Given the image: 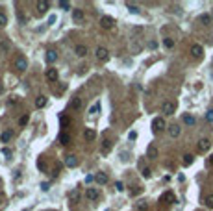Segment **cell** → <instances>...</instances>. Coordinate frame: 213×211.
Returning <instances> with one entry per match:
<instances>
[{"label": "cell", "instance_id": "obj_1", "mask_svg": "<svg viewBox=\"0 0 213 211\" xmlns=\"http://www.w3.org/2000/svg\"><path fill=\"white\" fill-rule=\"evenodd\" d=\"M13 65H15V69L17 70H26L28 69V61H26V58H22V56H19V58H15V61H13Z\"/></svg>", "mask_w": 213, "mask_h": 211}, {"label": "cell", "instance_id": "obj_2", "mask_svg": "<svg viewBox=\"0 0 213 211\" xmlns=\"http://www.w3.org/2000/svg\"><path fill=\"white\" fill-rule=\"evenodd\" d=\"M115 24V19L109 17V15H104V17H100V26H102L104 30H109L111 26Z\"/></svg>", "mask_w": 213, "mask_h": 211}, {"label": "cell", "instance_id": "obj_3", "mask_svg": "<svg viewBox=\"0 0 213 211\" xmlns=\"http://www.w3.org/2000/svg\"><path fill=\"white\" fill-rule=\"evenodd\" d=\"M152 130H154L156 133L161 132V130H165V120L161 119V117H156L154 120H152Z\"/></svg>", "mask_w": 213, "mask_h": 211}, {"label": "cell", "instance_id": "obj_4", "mask_svg": "<svg viewBox=\"0 0 213 211\" xmlns=\"http://www.w3.org/2000/svg\"><path fill=\"white\" fill-rule=\"evenodd\" d=\"M72 19H74V22H76V24L84 22V19H85V13H84V9H80V8L72 9Z\"/></svg>", "mask_w": 213, "mask_h": 211}, {"label": "cell", "instance_id": "obj_5", "mask_svg": "<svg viewBox=\"0 0 213 211\" xmlns=\"http://www.w3.org/2000/svg\"><path fill=\"white\" fill-rule=\"evenodd\" d=\"M96 58H98V61H108V58H109L108 48L98 47V48H96Z\"/></svg>", "mask_w": 213, "mask_h": 211}, {"label": "cell", "instance_id": "obj_6", "mask_svg": "<svg viewBox=\"0 0 213 211\" xmlns=\"http://www.w3.org/2000/svg\"><path fill=\"white\" fill-rule=\"evenodd\" d=\"M158 155H159V152H158V148H156V144H148V148H146V158L148 159H158Z\"/></svg>", "mask_w": 213, "mask_h": 211}, {"label": "cell", "instance_id": "obj_7", "mask_svg": "<svg viewBox=\"0 0 213 211\" xmlns=\"http://www.w3.org/2000/svg\"><path fill=\"white\" fill-rule=\"evenodd\" d=\"M210 146H211V143H210L207 139H200V141H198V144H196L198 152H207V150H210Z\"/></svg>", "mask_w": 213, "mask_h": 211}, {"label": "cell", "instance_id": "obj_8", "mask_svg": "<svg viewBox=\"0 0 213 211\" xmlns=\"http://www.w3.org/2000/svg\"><path fill=\"white\" fill-rule=\"evenodd\" d=\"M85 198H87V200H96V198H98V189H95V187L85 189Z\"/></svg>", "mask_w": 213, "mask_h": 211}, {"label": "cell", "instance_id": "obj_9", "mask_svg": "<svg viewBox=\"0 0 213 211\" xmlns=\"http://www.w3.org/2000/svg\"><path fill=\"white\" fill-rule=\"evenodd\" d=\"M48 6H50V4L47 2V0H39V2H37V4H35V8H37V11H39V13H41V15L48 11Z\"/></svg>", "mask_w": 213, "mask_h": 211}, {"label": "cell", "instance_id": "obj_10", "mask_svg": "<svg viewBox=\"0 0 213 211\" xmlns=\"http://www.w3.org/2000/svg\"><path fill=\"white\" fill-rule=\"evenodd\" d=\"M84 139L85 141H95L96 139V132H95L93 128H85L84 130Z\"/></svg>", "mask_w": 213, "mask_h": 211}, {"label": "cell", "instance_id": "obj_11", "mask_svg": "<svg viewBox=\"0 0 213 211\" xmlns=\"http://www.w3.org/2000/svg\"><path fill=\"white\" fill-rule=\"evenodd\" d=\"M80 198H82L80 189H72V191L69 193V200H70V202H80Z\"/></svg>", "mask_w": 213, "mask_h": 211}, {"label": "cell", "instance_id": "obj_12", "mask_svg": "<svg viewBox=\"0 0 213 211\" xmlns=\"http://www.w3.org/2000/svg\"><path fill=\"white\" fill-rule=\"evenodd\" d=\"M174 109H176V106L172 102H165L163 104V113L165 115H174Z\"/></svg>", "mask_w": 213, "mask_h": 211}, {"label": "cell", "instance_id": "obj_13", "mask_svg": "<svg viewBox=\"0 0 213 211\" xmlns=\"http://www.w3.org/2000/svg\"><path fill=\"white\" fill-rule=\"evenodd\" d=\"M65 165H67V167H76V165H78V158H76V155H67V158H65Z\"/></svg>", "mask_w": 213, "mask_h": 211}, {"label": "cell", "instance_id": "obj_14", "mask_svg": "<svg viewBox=\"0 0 213 211\" xmlns=\"http://www.w3.org/2000/svg\"><path fill=\"white\" fill-rule=\"evenodd\" d=\"M202 52H204V50H202L200 44H193V47H191V54L195 58H202Z\"/></svg>", "mask_w": 213, "mask_h": 211}, {"label": "cell", "instance_id": "obj_15", "mask_svg": "<svg viewBox=\"0 0 213 211\" xmlns=\"http://www.w3.org/2000/svg\"><path fill=\"white\" fill-rule=\"evenodd\" d=\"M95 180H96V182H98V183H108V174H106V172H96L95 174Z\"/></svg>", "mask_w": 213, "mask_h": 211}, {"label": "cell", "instance_id": "obj_16", "mask_svg": "<svg viewBox=\"0 0 213 211\" xmlns=\"http://www.w3.org/2000/svg\"><path fill=\"white\" fill-rule=\"evenodd\" d=\"M169 135H171V137H178V135H180V126H178V124H171V126H169Z\"/></svg>", "mask_w": 213, "mask_h": 211}, {"label": "cell", "instance_id": "obj_17", "mask_svg": "<svg viewBox=\"0 0 213 211\" xmlns=\"http://www.w3.org/2000/svg\"><path fill=\"white\" fill-rule=\"evenodd\" d=\"M47 80H48V82H56V80H58V70H56V69H48L47 70Z\"/></svg>", "mask_w": 213, "mask_h": 211}, {"label": "cell", "instance_id": "obj_18", "mask_svg": "<svg viewBox=\"0 0 213 211\" xmlns=\"http://www.w3.org/2000/svg\"><path fill=\"white\" fill-rule=\"evenodd\" d=\"M74 52H76V56H80V58H84L85 54H87V47L85 44H78V47L74 48Z\"/></svg>", "mask_w": 213, "mask_h": 211}, {"label": "cell", "instance_id": "obj_19", "mask_svg": "<svg viewBox=\"0 0 213 211\" xmlns=\"http://www.w3.org/2000/svg\"><path fill=\"white\" fill-rule=\"evenodd\" d=\"M109 150H111V141H109V139H104V141H102V146H100V152H102V154H108Z\"/></svg>", "mask_w": 213, "mask_h": 211}, {"label": "cell", "instance_id": "obj_20", "mask_svg": "<svg viewBox=\"0 0 213 211\" xmlns=\"http://www.w3.org/2000/svg\"><path fill=\"white\" fill-rule=\"evenodd\" d=\"M56 59H58V52H56V50H48V52H47V61L54 63Z\"/></svg>", "mask_w": 213, "mask_h": 211}, {"label": "cell", "instance_id": "obj_21", "mask_svg": "<svg viewBox=\"0 0 213 211\" xmlns=\"http://www.w3.org/2000/svg\"><path fill=\"white\" fill-rule=\"evenodd\" d=\"M80 108H82V98L76 96V98L70 100V109H80Z\"/></svg>", "mask_w": 213, "mask_h": 211}, {"label": "cell", "instance_id": "obj_22", "mask_svg": "<svg viewBox=\"0 0 213 211\" xmlns=\"http://www.w3.org/2000/svg\"><path fill=\"white\" fill-rule=\"evenodd\" d=\"M161 202H167V204H172V202H174V194H172V193H171V191H169V193H165V194H163V196H161Z\"/></svg>", "mask_w": 213, "mask_h": 211}, {"label": "cell", "instance_id": "obj_23", "mask_svg": "<svg viewBox=\"0 0 213 211\" xmlns=\"http://www.w3.org/2000/svg\"><path fill=\"white\" fill-rule=\"evenodd\" d=\"M211 21H213V17H211V15H207V13L200 15V22L204 24V26H207V24H211Z\"/></svg>", "mask_w": 213, "mask_h": 211}, {"label": "cell", "instance_id": "obj_24", "mask_svg": "<svg viewBox=\"0 0 213 211\" xmlns=\"http://www.w3.org/2000/svg\"><path fill=\"white\" fill-rule=\"evenodd\" d=\"M47 106V96H37V100H35V108H45Z\"/></svg>", "mask_w": 213, "mask_h": 211}, {"label": "cell", "instance_id": "obj_25", "mask_svg": "<svg viewBox=\"0 0 213 211\" xmlns=\"http://www.w3.org/2000/svg\"><path fill=\"white\" fill-rule=\"evenodd\" d=\"M58 139H59V143H61V144H69V143H70V137H69L67 133H59Z\"/></svg>", "mask_w": 213, "mask_h": 211}, {"label": "cell", "instance_id": "obj_26", "mask_svg": "<svg viewBox=\"0 0 213 211\" xmlns=\"http://www.w3.org/2000/svg\"><path fill=\"white\" fill-rule=\"evenodd\" d=\"M11 135H13V133H11V130H6V132L2 133V137H0V139H2V143H8V141L11 139Z\"/></svg>", "mask_w": 213, "mask_h": 211}, {"label": "cell", "instance_id": "obj_27", "mask_svg": "<svg viewBox=\"0 0 213 211\" xmlns=\"http://www.w3.org/2000/svg\"><path fill=\"white\" fill-rule=\"evenodd\" d=\"M193 159H195V155H193V154H185L184 155V165H185V167H187V165H191Z\"/></svg>", "mask_w": 213, "mask_h": 211}, {"label": "cell", "instance_id": "obj_28", "mask_svg": "<svg viewBox=\"0 0 213 211\" xmlns=\"http://www.w3.org/2000/svg\"><path fill=\"white\" fill-rule=\"evenodd\" d=\"M184 122L193 126V124H195V117H193V115H184Z\"/></svg>", "mask_w": 213, "mask_h": 211}, {"label": "cell", "instance_id": "obj_29", "mask_svg": "<svg viewBox=\"0 0 213 211\" xmlns=\"http://www.w3.org/2000/svg\"><path fill=\"white\" fill-rule=\"evenodd\" d=\"M126 8H128L130 13H139V8L135 6V4H130V2H128V4H126Z\"/></svg>", "mask_w": 213, "mask_h": 211}, {"label": "cell", "instance_id": "obj_30", "mask_svg": "<svg viewBox=\"0 0 213 211\" xmlns=\"http://www.w3.org/2000/svg\"><path fill=\"white\" fill-rule=\"evenodd\" d=\"M137 209L139 211H146V209H148V204H146L145 200H141V202H137Z\"/></svg>", "mask_w": 213, "mask_h": 211}, {"label": "cell", "instance_id": "obj_31", "mask_svg": "<svg viewBox=\"0 0 213 211\" xmlns=\"http://www.w3.org/2000/svg\"><path fill=\"white\" fill-rule=\"evenodd\" d=\"M0 50H2V52H8V50H9V43L6 41V39L0 41Z\"/></svg>", "mask_w": 213, "mask_h": 211}, {"label": "cell", "instance_id": "obj_32", "mask_svg": "<svg viewBox=\"0 0 213 211\" xmlns=\"http://www.w3.org/2000/svg\"><path fill=\"white\" fill-rule=\"evenodd\" d=\"M6 24H8V17H6V13H2V11H0V28H2V26H6Z\"/></svg>", "mask_w": 213, "mask_h": 211}, {"label": "cell", "instance_id": "obj_33", "mask_svg": "<svg viewBox=\"0 0 213 211\" xmlns=\"http://www.w3.org/2000/svg\"><path fill=\"white\" fill-rule=\"evenodd\" d=\"M163 44H165L167 48H172V47H174V41H172L171 37H165V39H163Z\"/></svg>", "mask_w": 213, "mask_h": 211}, {"label": "cell", "instance_id": "obj_34", "mask_svg": "<svg viewBox=\"0 0 213 211\" xmlns=\"http://www.w3.org/2000/svg\"><path fill=\"white\" fill-rule=\"evenodd\" d=\"M141 176H143V178H150V176H152V170L145 167L143 170H141Z\"/></svg>", "mask_w": 213, "mask_h": 211}, {"label": "cell", "instance_id": "obj_35", "mask_svg": "<svg viewBox=\"0 0 213 211\" xmlns=\"http://www.w3.org/2000/svg\"><path fill=\"white\" fill-rule=\"evenodd\" d=\"M206 205H207V208H213V194H207V196H206Z\"/></svg>", "mask_w": 213, "mask_h": 211}, {"label": "cell", "instance_id": "obj_36", "mask_svg": "<svg viewBox=\"0 0 213 211\" xmlns=\"http://www.w3.org/2000/svg\"><path fill=\"white\" fill-rule=\"evenodd\" d=\"M37 167H39V170H43V172L47 170V163H45V159H39V161H37Z\"/></svg>", "mask_w": 213, "mask_h": 211}, {"label": "cell", "instance_id": "obj_37", "mask_svg": "<svg viewBox=\"0 0 213 211\" xmlns=\"http://www.w3.org/2000/svg\"><path fill=\"white\" fill-rule=\"evenodd\" d=\"M19 124H21V126H26L28 124V115H22V117L19 119Z\"/></svg>", "mask_w": 213, "mask_h": 211}, {"label": "cell", "instance_id": "obj_38", "mask_svg": "<svg viewBox=\"0 0 213 211\" xmlns=\"http://www.w3.org/2000/svg\"><path fill=\"white\" fill-rule=\"evenodd\" d=\"M59 8H63V9H69V8H70V4H69V2H65V0H61V2H59Z\"/></svg>", "mask_w": 213, "mask_h": 211}, {"label": "cell", "instance_id": "obj_39", "mask_svg": "<svg viewBox=\"0 0 213 211\" xmlns=\"http://www.w3.org/2000/svg\"><path fill=\"white\" fill-rule=\"evenodd\" d=\"M206 120H207V122H213V111H207L206 113Z\"/></svg>", "mask_w": 213, "mask_h": 211}, {"label": "cell", "instance_id": "obj_40", "mask_svg": "<svg viewBox=\"0 0 213 211\" xmlns=\"http://www.w3.org/2000/svg\"><path fill=\"white\" fill-rule=\"evenodd\" d=\"M115 187H117V191H124V183L123 182H117V183H115Z\"/></svg>", "mask_w": 213, "mask_h": 211}, {"label": "cell", "instance_id": "obj_41", "mask_svg": "<svg viewBox=\"0 0 213 211\" xmlns=\"http://www.w3.org/2000/svg\"><path fill=\"white\" fill-rule=\"evenodd\" d=\"M141 193V189L137 187V189H134V191H132V196H137V194Z\"/></svg>", "mask_w": 213, "mask_h": 211}, {"label": "cell", "instance_id": "obj_42", "mask_svg": "<svg viewBox=\"0 0 213 211\" xmlns=\"http://www.w3.org/2000/svg\"><path fill=\"white\" fill-rule=\"evenodd\" d=\"M41 189L43 191H48L50 189V183H41Z\"/></svg>", "mask_w": 213, "mask_h": 211}, {"label": "cell", "instance_id": "obj_43", "mask_svg": "<svg viewBox=\"0 0 213 211\" xmlns=\"http://www.w3.org/2000/svg\"><path fill=\"white\" fill-rule=\"evenodd\" d=\"M4 155H6V158H9V155H11V150H9V148H4Z\"/></svg>", "mask_w": 213, "mask_h": 211}, {"label": "cell", "instance_id": "obj_44", "mask_svg": "<svg viewBox=\"0 0 213 211\" xmlns=\"http://www.w3.org/2000/svg\"><path fill=\"white\" fill-rule=\"evenodd\" d=\"M207 167H213V155L207 158Z\"/></svg>", "mask_w": 213, "mask_h": 211}, {"label": "cell", "instance_id": "obj_45", "mask_svg": "<svg viewBox=\"0 0 213 211\" xmlns=\"http://www.w3.org/2000/svg\"><path fill=\"white\" fill-rule=\"evenodd\" d=\"M128 137H130V139H132V141H134V139H135V137H137V133H135V132H130V135H128Z\"/></svg>", "mask_w": 213, "mask_h": 211}, {"label": "cell", "instance_id": "obj_46", "mask_svg": "<svg viewBox=\"0 0 213 211\" xmlns=\"http://www.w3.org/2000/svg\"><path fill=\"white\" fill-rule=\"evenodd\" d=\"M2 200H4V196H2V194H0V204H2Z\"/></svg>", "mask_w": 213, "mask_h": 211}, {"label": "cell", "instance_id": "obj_47", "mask_svg": "<svg viewBox=\"0 0 213 211\" xmlns=\"http://www.w3.org/2000/svg\"><path fill=\"white\" fill-rule=\"evenodd\" d=\"M211 17H213V15H211Z\"/></svg>", "mask_w": 213, "mask_h": 211}]
</instances>
